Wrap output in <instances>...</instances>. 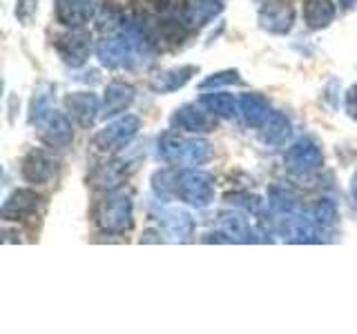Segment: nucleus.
<instances>
[{"label":"nucleus","mask_w":357,"mask_h":334,"mask_svg":"<svg viewBox=\"0 0 357 334\" xmlns=\"http://www.w3.org/2000/svg\"><path fill=\"white\" fill-rule=\"evenodd\" d=\"M98 225L109 234H121L132 225V200L126 192L114 189L105 196L96 214Z\"/></svg>","instance_id":"nucleus-1"},{"label":"nucleus","mask_w":357,"mask_h":334,"mask_svg":"<svg viewBox=\"0 0 357 334\" xmlns=\"http://www.w3.org/2000/svg\"><path fill=\"white\" fill-rule=\"evenodd\" d=\"M174 192L188 205L206 207L212 203V198H215V183H212V176L206 172L185 170L178 174Z\"/></svg>","instance_id":"nucleus-2"},{"label":"nucleus","mask_w":357,"mask_h":334,"mask_svg":"<svg viewBox=\"0 0 357 334\" xmlns=\"http://www.w3.org/2000/svg\"><path fill=\"white\" fill-rule=\"evenodd\" d=\"M141 127V120L137 116H123L114 122H109L105 129H100L96 136H94V148L98 152H112V150H119L121 145H126L134 134L139 132Z\"/></svg>","instance_id":"nucleus-3"},{"label":"nucleus","mask_w":357,"mask_h":334,"mask_svg":"<svg viewBox=\"0 0 357 334\" xmlns=\"http://www.w3.org/2000/svg\"><path fill=\"white\" fill-rule=\"evenodd\" d=\"M56 49L70 67H81L89 58V51H92V36L83 27H72V31H67L65 36L59 38Z\"/></svg>","instance_id":"nucleus-4"},{"label":"nucleus","mask_w":357,"mask_h":334,"mask_svg":"<svg viewBox=\"0 0 357 334\" xmlns=\"http://www.w3.org/2000/svg\"><path fill=\"white\" fill-rule=\"evenodd\" d=\"M321 163H324L321 150L308 138L297 141L293 148L286 152V165H288V170L295 174H308L312 170H317Z\"/></svg>","instance_id":"nucleus-5"},{"label":"nucleus","mask_w":357,"mask_h":334,"mask_svg":"<svg viewBox=\"0 0 357 334\" xmlns=\"http://www.w3.org/2000/svg\"><path fill=\"white\" fill-rule=\"evenodd\" d=\"M38 125L43 127L40 136L43 141L50 145V148H67L74 138V132H72V122L67 120L65 114L61 111H50L47 116H43L38 120Z\"/></svg>","instance_id":"nucleus-6"},{"label":"nucleus","mask_w":357,"mask_h":334,"mask_svg":"<svg viewBox=\"0 0 357 334\" xmlns=\"http://www.w3.org/2000/svg\"><path fill=\"white\" fill-rule=\"evenodd\" d=\"M54 159L52 156H47L43 150H31L27 156H25V161H22V167H20V174L22 178H25L27 183L31 185H43V183H47L50 178L54 176Z\"/></svg>","instance_id":"nucleus-7"},{"label":"nucleus","mask_w":357,"mask_h":334,"mask_svg":"<svg viewBox=\"0 0 357 334\" xmlns=\"http://www.w3.org/2000/svg\"><path fill=\"white\" fill-rule=\"evenodd\" d=\"M215 114L208 109H201L197 105H185L181 109H176V114L172 116V125L183 129V132H212L215 127Z\"/></svg>","instance_id":"nucleus-8"},{"label":"nucleus","mask_w":357,"mask_h":334,"mask_svg":"<svg viewBox=\"0 0 357 334\" xmlns=\"http://www.w3.org/2000/svg\"><path fill=\"white\" fill-rule=\"evenodd\" d=\"M65 107H67V111H70V116L83 127L92 125L96 114L100 111L98 98L92 92H76L72 96H67Z\"/></svg>","instance_id":"nucleus-9"},{"label":"nucleus","mask_w":357,"mask_h":334,"mask_svg":"<svg viewBox=\"0 0 357 334\" xmlns=\"http://www.w3.org/2000/svg\"><path fill=\"white\" fill-rule=\"evenodd\" d=\"M295 11L288 3H271L259 11V22L261 27L273 31V33H286L293 27Z\"/></svg>","instance_id":"nucleus-10"},{"label":"nucleus","mask_w":357,"mask_h":334,"mask_svg":"<svg viewBox=\"0 0 357 334\" xmlns=\"http://www.w3.org/2000/svg\"><path fill=\"white\" fill-rule=\"evenodd\" d=\"M56 18L67 27H83L92 18L89 0H56Z\"/></svg>","instance_id":"nucleus-11"},{"label":"nucleus","mask_w":357,"mask_h":334,"mask_svg":"<svg viewBox=\"0 0 357 334\" xmlns=\"http://www.w3.org/2000/svg\"><path fill=\"white\" fill-rule=\"evenodd\" d=\"M134 100V87L128 83L114 81L109 83L105 89V98H103V116H116L121 111H126Z\"/></svg>","instance_id":"nucleus-12"},{"label":"nucleus","mask_w":357,"mask_h":334,"mask_svg":"<svg viewBox=\"0 0 357 334\" xmlns=\"http://www.w3.org/2000/svg\"><path fill=\"white\" fill-rule=\"evenodd\" d=\"M239 111L243 114L245 122L252 127H261L264 122L271 118V105H268V100L259 94H245L239 98Z\"/></svg>","instance_id":"nucleus-13"},{"label":"nucleus","mask_w":357,"mask_h":334,"mask_svg":"<svg viewBox=\"0 0 357 334\" xmlns=\"http://www.w3.org/2000/svg\"><path fill=\"white\" fill-rule=\"evenodd\" d=\"M38 200H40L38 194L31 192V189H18V192L11 194L7 198V203L3 205V216L7 221H18L25 214H31V212L36 209Z\"/></svg>","instance_id":"nucleus-14"},{"label":"nucleus","mask_w":357,"mask_h":334,"mask_svg":"<svg viewBox=\"0 0 357 334\" xmlns=\"http://www.w3.org/2000/svg\"><path fill=\"white\" fill-rule=\"evenodd\" d=\"M197 72V67L192 65H183V67H174V70H165L161 74H156L152 78V89L154 92H174V89L183 87L190 78H192V74Z\"/></svg>","instance_id":"nucleus-15"},{"label":"nucleus","mask_w":357,"mask_h":334,"mask_svg":"<svg viewBox=\"0 0 357 334\" xmlns=\"http://www.w3.org/2000/svg\"><path fill=\"white\" fill-rule=\"evenodd\" d=\"M335 18L333 0H304V20L310 29L328 27Z\"/></svg>","instance_id":"nucleus-16"},{"label":"nucleus","mask_w":357,"mask_h":334,"mask_svg":"<svg viewBox=\"0 0 357 334\" xmlns=\"http://www.w3.org/2000/svg\"><path fill=\"white\" fill-rule=\"evenodd\" d=\"M204 107L208 111H212L215 116H223V118H230L239 111V98H234L228 92H212L204 96Z\"/></svg>","instance_id":"nucleus-17"},{"label":"nucleus","mask_w":357,"mask_h":334,"mask_svg":"<svg viewBox=\"0 0 357 334\" xmlns=\"http://www.w3.org/2000/svg\"><path fill=\"white\" fill-rule=\"evenodd\" d=\"M290 134V122L284 114H277L273 111L271 118H268L261 125V138L268 145H282Z\"/></svg>","instance_id":"nucleus-18"},{"label":"nucleus","mask_w":357,"mask_h":334,"mask_svg":"<svg viewBox=\"0 0 357 334\" xmlns=\"http://www.w3.org/2000/svg\"><path fill=\"white\" fill-rule=\"evenodd\" d=\"M183 148H185V141L172 132L163 134V136L159 138V156L167 163H181Z\"/></svg>","instance_id":"nucleus-19"},{"label":"nucleus","mask_w":357,"mask_h":334,"mask_svg":"<svg viewBox=\"0 0 357 334\" xmlns=\"http://www.w3.org/2000/svg\"><path fill=\"white\" fill-rule=\"evenodd\" d=\"M212 156V148L206 141H185L183 156H181V165L185 167H197L201 163H206Z\"/></svg>","instance_id":"nucleus-20"},{"label":"nucleus","mask_w":357,"mask_h":334,"mask_svg":"<svg viewBox=\"0 0 357 334\" xmlns=\"http://www.w3.org/2000/svg\"><path fill=\"white\" fill-rule=\"evenodd\" d=\"M167 234H172L174 239H188L192 234V221L183 212H167L163 216Z\"/></svg>","instance_id":"nucleus-21"},{"label":"nucleus","mask_w":357,"mask_h":334,"mask_svg":"<svg viewBox=\"0 0 357 334\" xmlns=\"http://www.w3.org/2000/svg\"><path fill=\"white\" fill-rule=\"evenodd\" d=\"M221 225L230 237V241H250V225L243 216L237 214H223L221 216Z\"/></svg>","instance_id":"nucleus-22"},{"label":"nucleus","mask_w":357,"mask_h":334,"mask_svg":"<svg viewBox=\"0 0 357 334\" xmlns=\"http://www.w3.org/2000/svg\"><path fill=\"white\" fill-rule=\"evenodd\" d=\"M271 205L275 212H282V214H290L295 207V198L286 194L284 189H273L271 192Z\"/></svg>","instance_id":"nucleus-23"},{"label":"nucleus","mask_w":357,"mask_h":334,"mask_svg":"<svg viewBox=\"0 0 357 334\" xmlns=\"http://www.w3.org/2000/svg\"><path fill=\"white\" fill-rule=\"evenodd\" d=\"M315 221L319 225H333V223L337 221V209H335V205L328 203V200H321L315 209Z\"/></svg>","instance_id":"nucleus-24"},{"label":"nucleus","mask_w":357,"mask_h":334,"mask_svg":"<svg viewBox=\"0 0 357 334\" xmlns=\"http://www.w3.org/2000/svg\"><path fill=\"white\" fill-rule=\"evenodd\" d=\"M237 72H221V74H212L210 78H206L204 83L199 87L201 89H208V87H221V85H230V83H237Z\"/></svg>","instance_id":"nucleus-25"},{"label":"nucleus","mask_w":357,"mask_h":334,"mask_svg":"<svg viewBox=\"0 0 357 334\" xmlns=\"http://www.w3.org/2000/svg\"><path fill=\"white\" fill-rule=\"evenodd\" d=\"M36 0H20V5H18V9H16V16L25 22V25H29V20H31V16H33V11H36Z\"/></svg>","instance_id":"nucleus-26"},{"label":"nucleus","mask_w":357,"mask_h":334,"mask_svg":"<svg viewBox=\"0 0 357 334\" xmlns=\"http://www.w3.org/2000/svg\"><path fill=\"white\" fill-rule=\"evenodd\" d=\"M346 111L357 118V85H353L349 92H346Z\"/></svg>","instance_id":"nucleus-27"},{"label":"nucleus","mask_w":357,"mask_h":334,"mask_svg":"<svg viewBox=\"0 0 357 334\" xmlns=\"http://www.w3.org/2000/svg\"><path fill=\"white\" fill-rule=\"evenodd\" d=\"M340 5H342L344 9H353V7L357 5V0H340Z\"/></svg>","instance_id":"nucleus-28"}]
</instances>
